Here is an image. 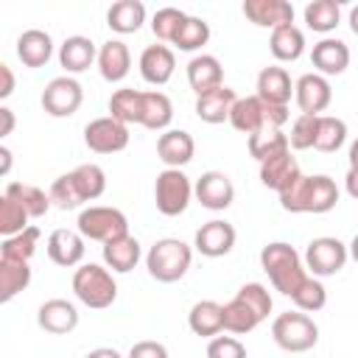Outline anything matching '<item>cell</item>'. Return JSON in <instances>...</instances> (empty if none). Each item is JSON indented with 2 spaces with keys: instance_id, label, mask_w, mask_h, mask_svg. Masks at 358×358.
Instances as JSON below:
<instances>
[{
  "instance_id": "obj_1",
  "label": "cell",
  "mask_w": 358,
  "mask_h": 358,
  "mask_svg": "<svg viewBox=\"0 0 358 358\" xmlns=\"http://www.w3.org/2000/svg\"><path fill=\"white\" fill-rule=\"evenodd\" d=\"M260 266L268 274L274 291H280L282 296H294L302 288V282L308 280L302 257L296 255V249L291 243H282V241L266 243L260 249Z\"/></svg>"
},
{
  "instance_id": "obj_2",
  "label": "cell",
  "mask_w": 358,
  "mask_h": 358,
  "mask_svg": "<svg viewBox=\"0 0 358 358\" xmlns=\"http://www.w3.org/2000/svg\"><path fill=\"white\" fill-rule=\"evenodd\" d=\"M190 260H193V249L185 241L159 238L145 255V268L157 282H176L187 274Z\"/></svg>"
},
{
  "instance_id": "obj_3",
  "label": "cell",
  "mask_w": 358,
  "mask_h": 358,
  "mask_svg": "<svg viewBox=\"0 0 358 358\" xmlns=\"http://www.w3.org/2000/svg\"><path fill=\"white\" fill-rule=\"evenodd\" d=\"M73 294L92 310H103L117 299V282L106 266L84 263L73 271Z\"/></svg>"
},
{
  "instance_id": "obj_4",
  "label": "cell",
  "mask_w": 358,
  "mask_h": 358,
  "mask_svg": "<svg viewBox=\"0 0 358 358\" xmlns=\"http://www.w3.org/2000/svg\"><path fill=\"white\" fill-rule=\"evenodd\" d=\"M271 338L285 352H308L319 341V324L302 310H288L271 322Z\"/></svg>"
},
{
  "instance_id": "obj_5",
  "label": "cell",
  "mask_w": 358,
  "mask_h": 358,
  "mask_svg": "<svg viewBox=\"0 0 358 358\" xmlns=\"http://www.w3.org/2000/svg\"><path fill=\"white\" fill-rule=\"evenodd\" d=\"M76 229L84 235V241H98V243H109L117 241L123 235H129V218L117 210V207H106V204H90L78 213Z\"/></svg>"
},
{
  "instance_id": "obj_6",
  "label": "cell",
  "mask_w": 358,
  "mask_h": 358,
  "mask_svg": "<svg viewBox=\"0 0 358 358\" xmlns=\"http://www.w3.org/2000/svg\"><path fill=\"white\" fill-rule=\"evenodd\" d=\"M190 199H193V182L182 168H165V171L157 173L154 204L162 215H168V218L182 215L187 210Z\"/></svg>"
},
{
  "instance_id": "obj_7",
  "label": "cell",
  "mask_w": 358,
  "mask_h": 358,
  "mask_svg": "<svg viewBox=\"0 0 358 358\" xmlns=\"http://www.w3.org/2000/svg\"><path fill=\"white\" fill-rule=\"evenodd\" d=\"M350 257V249L338 241V238H330V235H322V238H313L305 249V268L313 274V277H333L344 268Z\"/></svg>"
},
{
  "instance_id": "obj_8",
  "label": "cell",
  "mask_w": 358,
  "mask_h": 358,
  "mask_svg": "<svg viewBox=\"0 0 358 358\" xmlns=\"http://www.w3.org/2000/svg\"><path fill=\"white\" fill-rule=\"evenodd\" d=\"M84 101V90L81 84L73 78V76H56L48 81V87L42 90V109L50 115V117H70L78 112Z\"/></svg>"
},
{
  "instance_id": "obj_9",
  "label": "cell",
  "mask_w": 358,
  "mask_h": 358,
  "mask_svg": "<svg viewBox=\"0 0 358 358\" xmlns=\"http://www.w3.org/2000/svg\"><path fill=\"white\" fill-rule=\"evenodd\" d=\"M84 143L95 154H117L129 145V126L115 120L112 115L95 117L84 126Z\"/></svg>"
},
{
  "instance_id": "obj_10",
  "label": "cell",
  "mask_w": 358,
  "mask_h": 358,
  "mask_svg": "<svg viewBox=\"0 0 358 358\" xmlns=\"http://www.w3.org/2000/svg\"><path fill=\"white\" fill-rule=\"evenodd\" d=\"M193 196L201 207L218 213L235 201V185L224 171H204L193 185Z\"/></svg>"
},
{
  "instance_id": "obj_11",
  "label": "cell",
  "mask_w": 358,
  "mask_h": 358,
  "mask_svg": "<svg viewBox=\"0 0 358 358\" xmlns=\"http://www.w3.org/2000/svg\"><path fill=\"white\" fill-rule=\"evenodd\" d=\"M294 98L302 115H322L333 101V87L319 73H305L294 84Z\"/></svg>"
},
{
  "instance_id": "obj_12",
  "label": "cell",
  "mask_w": 358,
  "mask_h": 358,
  "mask_svg": "<svg viewBox=\"0 0 358 358\" xmlns=\"http://www.w3.org/2000/svg\"><path fill=\"white\" fill-rule=\"evenodd\" d=\"M193 246L199 255L204 257H224L232 252L235 246V227L229 221H221V218H213L207 224H201L196 229V238H193Z\"/></svg>"
},
{
  "instance_id": "obj_13",
  "label": "cell",
  "mask_w": 358,
  "mask_h": 358,
  "mask_svg": "<svg viewBox=\"0 0 358 358\" xmlns=\"http://www.w3.org/2000/svg\"><path fill=\"white\" fill-rule=\"evenodd\" d=\"M84 252H87V246H84V235H81L78 229H64V227H59V229H53V232L48 235V257H50L56 266H62V268L81 266Z\"/></svg>"
},
{
  "instance_id": "obj_14",
  "label": "cell",
  "mask_w": 358,
  "mask_h": 358,
  "mask_svg": "<svg viewBox=\"0 0 358 358\" xmlns=\"http://www.w3.org/2000/svg\"><path fill=\"white\" fill-rule=\"evenodd\" d=\"M36 324L50 336H67L78 327V310L67 299H48L36 310Z\"/></svg>"
},
{
  "instance_id": "obj_15",
  "label": "cell",
  "mask_w": 358,
  "mask_h": 358,
  "mask_svg": "<svg viewBox=\"0 0 358 358\" xmlns=\"http://www.w3.org/2000/svg\"><path fill=\"white\" fill-rule=\"evenodd\" d=\"M310 64L319 76H341L347 67H350V48L341 42V39H333V36H324L313 45L310 50Z\"/></svg>"
},
{
  "instance_id": "obj_16",
  "label": "cell",
  "mask_w": 358,
  "mask_h": 358,
  "mask_svg": "<svg viewBox=\"0 0 358 358\" xmlns=\"http://www.w3.org/2000/svg\"><path fill=\"white\" fill-rule=\"evenodd\" d=\"M140 76L143 81L154 84V87H162L173 78V70H176V56L168 45H148L143 53H140Z\"/></svg>"
},
{
  "instance_id": "obj_17",
  "label": "cell",
  "mask_w": 358,
  "mask_h": 358,
  "mask_svg": "<svg viewBox=\"0 0 358 358\" xmlns=\"http://www.w3.org/2000/svg\"><path fill=\"white\" fill-rule=\"evenodd\" d=\"M243 17L257 28H280L294 22V6L288 0H246Z\"/></svg>"
},
{
  "instance_id": "obj_18",
  "label": "cell",
  "mask_w": 358,
  "mask_h": 358,
  "mask_svg": "<svg viewBox=\"0 0 358 358\" xmlns=\"http://www.w3.org/2000/svg\"><path fill=\"white\" fill-rule=\"evenodd\" d=\"M196 143L185 129H168L157 140V157L162 159L165 168H182L193 159Z\"/></svg>"
},
{
  "instance_id": "obj_19",
  "label": "cell",
  "mask_w": 358,
  "mask_h": 358,
  "mask_svg": "<svg viewBox=\"0 0 358 358\" xmlns=\"http://www.w3.org/2000/svg\"><path fill=\"white\" fill-rule=\"evenodd\" d=\"M129 70H131V53H129L126 42L109 39L98 48V73H101L103 81L117 84L129 76Z\"/></svg>"
},
{
  "instance_id": "obj_20",
  "label": "cell",
  "mask_w": 358,
  "mask_h": 358,
  "mask_svg": "<svg viewBox=\"0 0 358 358\" xmlns=\"http://www.w3.org/2000/svg\"><path fill=\"white\" fill-rule=\"evenodd\" d=\"M260 101L266 103H274V106H288L291 95H294V84H291V76L285 67H263L257 73V92H255Z\"/></svg>"
},
{
  "instance_id": "obj_21",
  "label": "cell",
  "mask_w": 358,
  "mask_h": 358,
  "mask_svg": "<svg viewBox=\"0 0 358 358\" xmlns=\"http://www.w3.org/2000/svg\"><path fill=\"white\" fill-rule=\"evenodd\" d=\"M235 101H238L235 90L224 84V87H215V90H210L204 95H196V106L193 109H196V117L199 120L215 126V123L229 120V112H232Z\"/></svg>"
},
{
  "instance_id": "obj_22",
  "label": "cell",
  "mask_w": 358,
  "mask_h": 358,
  "mask_svg": "<svg viewBox=\"0 0 358 358\" xmlns=\"http://www.w3.org/2000/svg\"><path fill=\"white\" fill-rule=\"evenodd\" d=\"M92 62H98V48L90 36H67L59 45V64L64 67L67 76L73 73H84L92 67Z\"/></svg>"
},
{
  "instance_id": "obj_23",
  "label": "cell",
  "mask_w": 358,
  "mask_h": 358,
  "mask_svg": "<svg viewBox=\"0 0 358 358\" xmlns=\"http://www.w3.org/2000/svg\"><path fill=\"white\" fill-rule=\"evenodd\" d=\"M17 56L25 67H45L53 56V39L42 28H28L17 36Z\"/></svg>"
},
{
  "instance_id": "obj_24",
  "label": "cell",
  "mask_w": 358,
  "mask_h": 358,
  "mask_svg": "<svg viewBox=\"0 0 358 358\" xmlns=\"http://www.w3.org/2000/svg\"><path fill=\"white\" fill-rule=\"evenodd\" d=\"M187 84L196 95H204L215 87H224V67L215 56L199 53L187 62Z\"/></svg>"
},
{
  "instance_id": "obj_25",
  "label": "cell",
  "mask_w": 358,
  "mask_h": 358,
  "mask_svg": "<svg viewBox=\"0 0 358 358\" xmlns=\"http://www.w3.org/2000/svg\"><path fill=\"white\" fill-rule=\"evenodd\" d=\"M296 176H299V165H296V157H291V151H282V154L260 162V182L268 190L282 193L291 182H296Z\"/></svg>"
},
{
  "instance_id": "obj_26",
  "label": "cell",
  "mask_w": 358,
  "mask_h": 358,
  "mask_svg": "<svg viewBox=\"0 0 358 358\" xmlns=\"http://www.w3.org/2000/svg\"><path fill=\"white\" fill-rule=\"evenodd\" d=\"M143 257V249H140V241L131 238V235H123L117 241H109L103 243V263L109 271H117V274H129Z\"/></svg>"
},
{
  "instance_id": "obj_27",
  "label": "cell",
  "mask_w": 358,
  "mask_h": 358,
  "mask_svg": "<svg viewBox=\"0 0 358 358\" xmlns=\"http://www.w3.org/2000/svg\"><path fill=\"white\" fill-rule=\"evenodd\" d=\"M187 327L201 338H215L224 330V305L213 299H201L187 313Z\"/></svg>"
},
{
  "instance_id": "obj_28",
  "label": "cell",
  "mask_w": 358,
  "mask_h": 358,
  "mask_svg": "<svg viewBox=\"0 0 358 358\" xmlns=\"http://www.w3.org/2000/svg\"><path fill=\"white\" fill-rule=\"evenodd\" d=\"M229 123H232V129H238L243 134H255V131L266 129V101H260L257 95L238 98L229 112Z\"/></svg>"
},
{
  "instance_id": "obj_29",
  "label": "cell",
  "mask_w": 358,
  "mask_h": 358,
  "mask_svg": "<svg viewBox=\"0 0 358 358\" xmlns=\"http://www.w3.org/2000/svg\"><path fill=\"white\" fill-rule=\"evenodd\" d=\"M145 22V6L140 0H117L106 11V25L115 34H137Z\"/></svg>"
},
{
  "instance_id": "obj_30",
  "label": "cell",
  "mask_w": 358,
  "mask_h": 358,
  "mask_svg": "<svg viewBox=\"0 0 358 358\" xmlns=\"http://www.w3.org/2000/svg\"><path fill=\"white\" fill-rule=\"evenodd\" d=\"M173 120V103L165 92L159 90H148L143 92V117H140V126L151 129V131H168Z\"/></svg>"
},
{
  "instance_id": "obj_31",
  "label": "cell",
  "mask_w": 358,
  "mask_h": 358,
  "mask_svg": "<svg viewBox=\"0 0 358 358\" xmlns=\"http://www.w3.org/2000/svg\"><path fill=\"white\" fill-rule=\"evenodd\" d=\"M268 50L277 62H296L302 53H305V34L288 22V25H280L271 31V39H268Z\"/></svg>"
},
{
  "instance_id": "obj_32",
  "label": "cell",
  "mask_w": 358,
  "mask_h": 358,
  "mask_svg": "<svg viewBox=\"0 0 358 358\" xmlns=\"http://www.w3.org/2000/svg\"><path fill=\"white\" fill-rule=\"evenodd\" d=\"M3 193L11 196V199H17V201L25 207V213H28L31 218H42V215H48V210L53 207L50 193H45V190L36 187V185H28V182H8Z\"/></svg>"
},
{
  "instance_id": "obj_33",
  "label": "cell",
  "mask_w": 358,
  "mask_h": 358,
  "mask_svg": "<svg viewBox=\"0 0 358 358\" xmlns=\"http://www.w3.org/2000/svg\"><path fill=\"white\" fill-rule=\"evenodd\" d=\"M249 145V154L257 159V162H266L282 151H291V143H288V134L282 129H260L255 134H249L246 140Z\"/></svg>"
},
{
  "instance_id": "obj_34",
  "label": "cell",
  "mask_w": 358,
  "mask_h": 358,
  "mask_svg": "<svg viewBox=\"0 0 358 358\" xmlns=\"http://www.w3.org/2000/svg\"><path fill=\"white\" fill-rule=\"evenodd\" d=\"M28 285H31V266L22 260L0 257V302H11Z\"/></svg>"
},
{
  "instance_id": "obj_35",
  "label": "cell",
  "mask_w": 358,
  "mask_h": 358,
  "mask_svg": "<svg viewBox=\"0 0 358 358\" xmlns=\"http://www.w3.org/2000/svg\"><path fill=\"white\" fill-rule=\"evenodd\" d=\"M305 17V25L316 34H330L336 31V25L341 22V6L336 0H313L305 6L302 11Z\"/></svg>"
},
{
  "instance_id": "obj_36",
  "label": "cell",
  "mask_w": 358,
  "mask_h": 358,
  "mask_svg": "<svg viewBox=\"0 0 358 358\" xmlns=\"http://www.w3.org/2000/svg\"><path fill=\"white\" fill-rule=\"evenodd\" d=\"M109 115L126 126L131 123H140L143 117V92L140 90H131V87H123V90H115L112 98H109Z\"/></svg>"
},
{
  "instance_id": "obj_37",
  "label": "cell",
  "mask_w": 358,
  "mask_h": 358,
  "mask_svg": "<svg viewBox=\"0 0 358 358\" xmlns=\"http://www.w3.org/2000/svg\"><path fill=\"white\" fill-rule=\"evenodd\" d=\"M260 322H263V319H260L238 294L224 305V330L232 333V336H246V333H252Z\"/></svg>"
},
{
  "instance_id": "obj_38",
  "label": "cell",
  "mask_w": 358,
  "mask_h": 358,
  "mask_svg": "<svg viewBox=\"0 0 358 358\" xmlns=\"http://www.w3.org/2000/svg\"><path fill=\"white\" fill-rule=\"evenodd\" d=\"M347 140V123L336 115H319V126H316V143L313 148L322 154H333L344 145Z\"/></svg>"
},
{
  "instance_id": "obj_39",
  "label": "cell",
  "mask_w": 358,
  "mask_h": 358,
  "mask_svg": "<svg viewBox=\"0 0 358 358\" xmlns=\"http://www.w3.org/2000/svg\"><path fill=\"white\" fill-rule=\"evenodd\" d=\"M48 193H50L53 207H59V210H76V207L87 204V199H84V193H81V185H78V179H76L73 171L56 176Z\"/></svg>"
},
{
  "instance_id": "obj_40",
  "label": "cell",
  "mask_w": 358,
  "mask_h": 358,
  "mask_svg": "<svg viewBox=\"0 0 358 358\" xmlns=\"http://www.w3.org/2000/svg\"><path fill=\"white\" fill-rule=\"evenodd\" d=\"M338 204V187L330 176L316 173L310 176V193H308V213H330Z\"/></svg>"
},
{
  "instance_id": "obj_41",
  "label": "cell",
  "mask_w": 358,
  "mask_h": 358,
  "mask_svg": "<svg viewBox=\"0 0 358 358\" xmlns=\"http://www.w3.org/2000/svg\"><path fill=\"white\" fill-rule=\"evenodd\" d=\"M36 243H39V227H28V229H22L20 235L3 238V243H0V257L28 263V260L34 257V252H36Z\"/></svg>"
},
{
  "instance_id": "obj_42",
  "label": "cell",
  "mask_w": 358,
  "mask_h": 358,
  "mask_svg": "<svg viewBox=\"0 0 358 358\" xmlns=\"http://www.w3.org/2000/svg\"><path fill=\"white\" fill-rule=\"evenodd\" d=\"M207 42H210V25H207V20L187 14V20H185V25L179 28L173 45H176L179 50H185V53H193V50L204 48Z\"/></svg>"
},
{
  "instance_id": "obj_43",
  "label": "cell",
  "mask_w": 358,
  "mask_h": 358,
  "mask_svg": "<svg viewBox=\"0 0 358 358\" xmlns=\"http://www.w3.org/2000/svg\"><path fill=\"white\" fill-rule=\"evenodd\" d=\"M28 218L31 215L25 213V207L17 199H11V196L3 193V199H0V235L3 238L20 235L22 229H28Z\"/></svg>"
},
{
  "instance_id": "obj_44",
  "label": "cell",
  "mask_w": 358,
  "mask_h": 358,
  "mask_svg": "<svg viewBox=\"0 0 358 358\" xmlns=\"http://www.w3.org/2000/svg\"><path fill=\"white\" fill-rule=\"evenodd\" d=\"M185 20H187V14H185L182 8L165 6V8H159V11L151 17V31H154V36H157L159 42H171V45H173V39H176L179 28L185 25Z\"/></svg>"
},
{
  "instance_id": "obj_45",
  "label": "cell",
  "mask_w": 358,
  "mask_h": 358,
  "mask_svg": "<svg viewBox=\"0 0 358 358\" xmlns=\"http://www.w3.org/2000/svg\"><path fill=\"white\" fill-rule=\"evenodd\" d=\"M73 173H76V179H78L81 193H84L87 201H95V199L103 196V190H106V173H103L101 165H95V162H84V165H76Z\"/></svg>"
},
{
  "instance_id": "obj_46",
  "label": "cell",
  "mask_w": 358,
  "mask_h": 358,
  "mask_svg": "<svg viewBox=\"0 0 358 358\" xmlns=\"http://www.w3.org/2000/svg\"><path fill=\"white\" fill-rule=\"evenodd\" d=\"M291 299H294V305H296L302 313H316V310H322V308L327 305V288L319 282V277H308V280L302 282V288H299Z\"/></svg>"
},
{
  "instance_id": "obj_47",
  "label": "cell",
  "mask_w": 358,
  "mask_h": 358,
  "mask_svg": "<svg viewBox=\"0 0 358 358\" xmlns=\"http://www.w3.org/2000/svg\"><path fill=\"white\" fill-rule=\"evenodd\" d=\"M316 126H319V115H299L291 126V134H288V143L294 151H305V148H313L316 143Z\"/></svg>"
},
{
  "instance_id": "obj_48",
  "label": "cell",
  "mask_w": 358,
  "mask_h": 358,
  "mask_svg": "<svg viewBox=\"0 0 358 358\" xmlns=\"http://www.w3.org/2000/svg\"><path fill=\"white\" fill-rule=\"evenodd\" d=\"M238 296H241L260 319H268V313H271V294H268L266 285H260V282H246V285L238 288Z\"/></svg>"
},
{
  "instance_id": "obj_49",
  "label": "cell",
  "mask_w": 358,
  "mask_h": 358,
  "mask_svg": "<svg viewBox=\"0 0 358 358\" xmlns=\"http://www.w3.org/2000/svg\"><path fill=\"white\" fill-rule=\"evenodd\" d=\"M207 358H246V347L235 336H215L207 344Z\"/></svg>"
},
{
  "instance_id": "obj_50",
  "label": "cell",
  "mask_w": 358,
  "mask_h": 358,
  "mask_svg": "<svg viewBox=\"0 0 358 358\" xmlns=\"http://www.w3.org/2000/svg\"><path fill=\"white\" fill-rule=\"evenodd\" d=\"M129 358H168V347H165L162 341H151V338H145V341L131 344Z\"/></svg>"
},
{
  "instance_id": "obj_51",
  "label": "cell",
  "mask_w": 358,
  "mask_h": 358,
  "mask_svg": "<svg viewBox=\"0 0 358 358\" xmlns=\"http://www.w3.org/2000/svg\"><path fill=\"white\" fill-rule=\"evenodd\" d=\"M0 78H3V84H0V98H8V95L14 92V73H11L8 64H0Z\"/></svg>"
},
{
  "instance_id": "obj_52",
  "label": "cell",
  "mask_w": 358,
  "mask_h": 358,
  "mask_svg": "<svg viewBox=\"0 0 358 358\" xmlns=\"http://www.w3.org/2000/svg\"><path fill=\"white\" fill-rule=\"evenodd\" d=\"M14 112L8 106H0V137H8L14 131Z\"/></svg>"
},
{
  "instance_id": "obj_53",
  "label": "cell",
  "mask_w": 358,
  "mask_h": 358,
  "mask_svg": "<svg viewBox=\"0 0 358 358\" xmlns=\"http://www.w3.org/2000/svg\"><path fill=\"white\" fill-rule=\"evenodd\" d=\"M344 190L350 193V199L358 201V168H350L347 176H344Z\"/></svg>"
},
{
  "instance_id": "obj_54",
  "label": "cell",
  "mask_w": 358,
  "mask_h": 358,
  "mask_svg": "<svg viewBox=\"0 0 358 358\" xmlns=\"http://www.w3.org/2000/svg\"><path fill=\"white\" fill-rule=\"evenodd\" d=\"M84 358H123L115 347H98V350H90Z\"/></svg>"
},
{
  "instance_id": "obj_55",
  "label": "cell",
  "mask_w": 358,
  "mask_h": 358,
  "mask_svg": "<svg viewBox=\"0 0 358 358\" xmlns=\"http://www.w3.org/2000/svg\"><path fill=\"white\" fill-rule=\"evenodd\" d=\"M0 159H3V165H0V173H3V176H8V171H11V151H8L6 145L0 148Z\"/></svg>"
},
{
  "instance_id": "obj_56",
  "label": "cell",
  "mask_w": 358,
  "mask_h": 358,
  "mask_svg": "<svg viewBox=\"0 0 358 358\" xmlns=\"http://www.w3.org/2000/svg\"><path fill=\"white\" fill-rule=\"evenodd\" d=\"M350 31L358 36V6H352V11H350Z\"/></svg>"
},
{
  "instance_id": "obj_57",
  "label": "cell",
  "mask_w": 358,
  "mask_h": 358,
  "mask_svg": "<svg viewBox=\"0 0 358 358\" xmlns=\"http://www.w3.org/2000/svg\"><path fill=\"white\" fill-rule=\"evenodd\" d=\"M350 168H358V140L350 145Z\"/></svg>"
},
{
  "instance_id": "obj_58",
  "label": "cell",
  "mask_w": 358,
  "mask_h": 358,
  "mask_svg": "<svg viewBox=\"0 0 358 358\" xmlns=\"http://www.w3.org/2000/svg\"><path fill=\"white\" fill-rule=\"evenodd\" d=\"M347 249H350V257L358 263V232H355V238L350 241V246H347Z\"/></svg>"
}]
</instances>
